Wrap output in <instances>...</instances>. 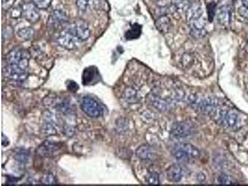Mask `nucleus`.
<instances>
[{
  "label": "nucleus",
  "instance_id": "18",
  "mask_svg": "<svg viewBox=\"0 0 248 186\" xmlns=\"http://www.w3.org/2000/svg\"><path fill=\"white\" fill-rule=\"evenodd\" d=\"M142 32V27L137 23H135L131 26L125 34V37L127 40L131 41L138 38L140 36Z\"/></svg>",
  "mask_w": 248,
  "mask_h": 186
},
{
  "label": "nucleus",
  "instance_id": "20",
  "mask_svg": "<svg viewBox=\"0 0 248 186\" xmlns=\"http://www.w3.org/2000/svg\"><path fill=\"white\" fill-rule=\"evenodd\" d=\"M34 34V30L30 27H26L19 29L18 32V35L22 40L29 41L32 38Z\"/></svg>",
  "mask_w": 248,
  "mask_h": 186
},
{
  "label": "nucleus",
  "instance_id": "2",
  "mask_svg": "<svg viewBox=\"0 0 248 186\" xmlns=\"http://www.w3.org/2000/svg\"><path fill=\"white\" fill-rule=\"evenodd\" d=\"M216 122L223 127L228 129H239L243 125L241 114L234 108L221 109L218 108L213 114Z\"/></svg>",
  "mask_w": 248,
  "mask_h": 186
},
{
  "label": "nucleus",
  "instance_id": "24",
  "mask_svg": "<svg viewBox=\"0 0 248 186\" xmlns=\"http://www.w3.org/2000/svg\"><path fill=\"white\" fill-rule=\"evenodd\" d=\"M146 180L147 183L150 185H159L160 183L159 176L155 172L150 173L147 175Z\"/></svg>",
  "mask_w": 248,
  "mask_h": 186
},
{
  "label": "nucleus",
  "instance_id": "25",
  "mask_svg": "<svg viewBox=\"0 0 248 186\" xmlns=\"http://www.w3.org/2000/svg\"><path fill=\"white\" fill-rule=\"evenodd\" d=\"M32 3L39 10H46L50 6L52 0H32Z\"/></svg>",
  "mask_w": 248,
  "mask_h": 186
},
{
  "label": "nucleus",
  "instance_id": "12",
  "mask_svg": "<svg viewBox=\"0 0 248 186\" xmlns=\"http://www.w3.org/2000/svg\"><path fill=\"white\" fill-rule=\"evenodd\" d=\"M232 16L231 7L228 5H223L216 11V19L221 26H228L230 24Z\"/></svg>",
  "mask_w": 248,
  "mask_h": 186
},
{
  "label": "nucleus",
  "instance_id": "1",
  "mask_svg": "<svg viewBox=\"0 0 248 186\" xmlns=\"http://www.w3.org/2000/svg\"><path fill=\"white\" fill-rule=\"evenodd\" d=\"M29 65V53L24 50L16 48L10 51L6 58L5 72L13 82L21 83L28 76Z\"/></svg>",
  "mask_w": 248,
  "mask_h": 186
},
{
  "label": "nucleus",
  "instance_id": "34",
  "mask_svg": "<svg viewBox=\"0 0 248 186\" xmlns=\"http://www.w3.org/2000/svg\"><path fill=\"white\" fill-rule=\"evenodd\" d=\"M244 49H245L246 52L248 53V34L246 36V45H245Z\"/></svg>",
  "mask_w": 248,
  "mask_h": 186
},
{
  "label": "nucleus",
  "instance_id": "15",
  "mask_svg": "<svg viewBox=\"0 0 248 186\" xmlns=\"http://www.w3.org/2000/svg\"><path fill=\"white\" fill-rule=\"evenodd\" d=\"M184 175L182 167L177 164L170 166L166 170V176L169 181L178 182L182 180Z\"/></svg>",
  "mask_w": 248,
  "mask_h": 186
},
{
  "label": "nucleus",
  "instance_id": "6",
  "mask_svg": "<svg viewBox=\"0 0 248 186\" xmlns=\"http://www.w3.org/2000/svg\"><path fill=\"white\" fill-rule=\"evenodd\" d=\"M195 130V126L189 121H181L175 123L170 130V134L177 139L186 138L191 135Z\"/></svg>",
  "mask_w": 248,
  "mask_h": 186
},
{
  "label": "nucleus",
  "instance_id": "8",
  "mask_svg": "<svg viewBox=\"0 0 248 186\" xmlns=\"http://www.w3.org/2000/svg\"><path fill=\"white\" fill-rule=\"evenodd\" d=\"M61 148L60 143L45 141L37 148V154L41 156L50 158L53 156Z\"/></svg>",
  "mask_w": 248,
  "mask_h": 186
},
{
  "label": "nucleus",
  "instance_id": "11",
  "mask_svg": "<svg viewBox=\"0 0 248 186\" xmlns=\"http://www.w3.org/2000/svg\"><path fill=\"white\" fill-rule=\"evenodd\" d=\"M135 154L140 159L143 161L153 160L156 156V151L153 147L147 144H144L139 146L136 150Z\"/></svg>",
  "mask_w": 248,
  "mask_h": 186
},
{
  "label": "nucleus",
  "instance_id": "4",
  "mask_svg": "<svg viewBox=\"0 0 248 186\" xmlns=\"http://www.w3.org/2000/svg\"><path fill=\"white\" fill-rule=\"evenodd\" d=\"M172 155L178 162H189L197 158L200 152L196 147L190 144L179 143L173 148Z\"/></svg>",
  "mask_w": 248,
  "mask_h": 186
},
{
  "label": "nucleus",
  "instance_id": "17",
  "mask_svg": "<svg viewBox=\"0 0 248 186\" xmlns=\"http://www.w3.org/2000/svg\"><path fill=\"white\" fill-rule=\"evenodd\" d=\"M30 153L28 150L24 148H18L16 150L14 154V158L16 160L19 165H26L29 158Z\"/></svg>",
  "mask_w": 248,
  "mask_h": 186
},
{
  "label": "nucleus",
  "instance_id": "13",
  "mask_svg": "<svg viewBox=\"0 0 248 186\" xmlns=\"http://www.w3.org/2000/svg\"><path fill=\"white\" fill-rule=\"evenodd\" d=\"M203 14L204 11L200 4L197 2H194L190 4L189 8L185 12L186 19L189 24L203 16Z\"/></svg>",
  "mask_w": 248,
  "mask_h": 186
},
{
  "label": "nucleus",
  "instance_id": "9",
  "mask_svg": "<svg viewBox=\"0 0 248 186\" xmlns=\"http://www.w3.org/2000/svg\"><path fill=\"white\" fill-rule=\"evenodd\" d=\"M66 21V16L61 10L54 11L49 16L48 26L51 30H56Z\"/></svg>",
  "mask_w": 248,
  "mask_h": 186
},
{
  "label": "nucleus",
  "instance_id": "16",
  "mask_svg": "<svg viewBox=\"0 0 248 186\" xmlns=\"http://www.w3.org/2000/svg\"><path fill=\"white\" fill-rule=\"evenodd\" d=\"M155 26L160 32L166 34L168 32L170 28V21L166 15H162L155 22Z\"/></svg>",
  "mask_w": 248,
  "mask_h": 186
},
{
  "label": "nucleus",
  "instance_id": "7",
  "mask_svg": "<svg viewBox=\"0 0 248 186\" xmlns=\"http://www.w3.org/2000/svg\"><path fill=\"white\" fill-rule=\"evenodd\" d=\"M100 75L94 66H90L84 69L82 75V83L85 86L93 85L99 82Z\"/></svg>",
  "mask_w": 248,
  "mask_h": 186
},
{
  "label": "nucleus",
  "instance_id": "33",
  "mask_svg": "<svg viewBox=\"0 0 248 186\" xmlns=\"http://www.w3.org/2000/svg\"><path fill=\"white\" fill-rule=\"evenodd\" d=\"M14 0H2L3 2V6H8L10 4H12L13 3Z\"/></svg>",
  "mask_w": 248,
  "mask_h": 186
},
{
  "label": "nucleus",
  "instance_id": "3",
  "mask_svg": "<svg viewBox=\"0 0 248 186\" xmlns=\"http://www.w3.org/2000/svg\"><path fill=\"white\" fill-rule=\"evenodd\" d=\"M57 41L59 45L66 50H72L77 48L82 41L78 33L76 22L66 25L61 29Z\"/></svg>",
  "mask_w": 248,
  "mask_h": 186
},
{
  "label": "nucleus",
  "instance_id": "31",
  "mask_svg": "<svg viewBox=\"0 0 248 186\" xmlns=\"http://www.w3.org/2000/svg\"><path fill=\"white\" fill-rule=\"evenodd\" d=\"M67 89L71 92H75L79 89V86L76 82L73 81H68L67 83Z\"/></svg>",
  "mask_w": 248,
  "mask_h": 186
},
{
  "label": "nucleus",
  "instance_id": "29",
  "mask_svg": "<svg viewBox=\"0 0 248 186\" xmlns=\"http://www.w3.org/2000/svg\"><path fill=\"white\" fill-rule=\"evenodd\" d=\"M92 0H76V5L81 11H86L90 5Z\"/></svg>",
  "mask_w": 248,
  "mask_h": 186
},
{
  "label": "nucleus",
  "instance_id": "28",
  "mask_svg": "<svg viewBox=\"0 0 248 186\" xmlns=\"http://www.w3.org/2000/svg\"><path fill=\"white\" fill-rule=\"evenodd\" d=\"M125 97L127 98V100L128 102H135L136 99H137V92L134 90V89L130 88L128 89L126 93H125Z\"/></svg>",
  "mask_w": 248,
  "mask_h": 186
},
{
  "label": "nucleus",
  "instance_id": "23",
  "mask_svg": "<svg viewBox=\"0 0 248 186\" xmlns=\"http://www.w3.org/2000/svg\"><path fill=\"white\" fill-rule=\"evenodd\" d=\"M207 24V19L204 16H202L199 19L193 21L191 23H189L190 29H205V27Z\"/></svg>",
  "mask_w": 248,
  "mask_h": 186
},
{
  "label": "nucleus",
  "instance_id": "30",
  "mask_svg": "<svg viewBox=\"0 0 248 186\" xmlns=\"http://www.w3.org/2000/svg\"><path fill=\"white\" fill-rule=\"evenodd\" d=\"M238 13L245 20L248 21V8L247 7L242 5L238 9Z\"/></svg>",
  "mask_w": 248,
  "mask_h": 186
},
{
  "label": "nucleus",
  "instance_id": "22",
  "mask_svg": "<svg viewBox=\"0 0 248 186\" xmlns=\"http://www.w3.org/2000/svg\"><path fill=\"white\" fill-rule=\"evenodd\" d=\"M190 1L187 0H174L173 1V5L176 10L181 12H186L190 5Z\"/></svg>",
  "mask_w": 248,
  "mask_h": 186
},
{
  "label": "nucleus",
  "instance_id": "32",
  "mask_svg": "<svg viewBox=\"0 0 248 186\" xmlns=\"http://www.w3.org/2000/svg\"><path fill=\"white\" fill-rule=\"evenodd\" d=\"M215 4L214 3H210V4L208 5V18H209V21H212L213 18L214 17V15H215V12L213 11L215 10Z\"/></svg>",
  "mask_w": 248,
  "mask_h": 186
},
{
  "label": "nucleus",
  "instance_id": "35",
  "mask_svg": "<svg viewBox=\"0 0 248 186\" xmlns=\"http://www.w3.org/2000/svg\"><path fill=\"white\" fill-rule=\"evenodd\" d=\"M243 5L247 7L248 8V0H241Z\"/></svg>",
  "mask_w": 248,
  "mask_h": 186
},
{
  "label": "nucleus",
  "instance_id": "21",
  "mask_svg": "<svg viewBox=\"0 0 248 186\" xmlns=\"http://www.w3.org/2000/svg\"><path fill=\"white\" fill-rule=\"evenodd\" d=\"M217 182L220 185H235L237 182L230 176L222 174L217 178Z\"/></svg>",
  "mask_w": 248,
  "mask_h": 186
},
{
  "label": "nucleus",
  "instance_id": "19",
  "mask_svg": "<svg viewBox=\"0 0 248 186\" xmlns=\"http://www.w3.org/2000/svg\"><path fill=\"white\" fill-rule=\"evenodd\" d=\"M150 101L155 107L159 110H166L168 108V104L166 100L161 99L160 97L152 94L150 97Z\"/></svg>",
  "mask_w": 248,
  "mask_h": 186
},
{
  "label": "nucleus",
  "instance_id": "10",
  "mask_svg": "<svg viewBox=\"0 0 248 186\" xmlns=\"http://www.w3.org/2000/svg\"><path fill=\"white\" fill-rule=\"evenodd\" d=\"M22 16L29 22L35 24L41 18V14L37 7L32 3H26L22 7Z\"/></svg>",
  "mask_w": 248,
  "mask_h": 186
},
{
  "label": "nucleus",
  "instance_id": "14",
  "mask_svg": "<svg viewBox=\"0 0 248 186\" xmlns=\"http://www.w3.org/2000/svg\"><path fill=\"white\" fill-rule=\"evenodd\" d=\"M43 130L44 135H53L57 132L56 122L53 119V116L50 112H48L44 115Z\"/></svg>",
  "mask_w": 248,
  "mask_h": 186
},
{
  "label": "nucleus",
  "instance_id": "27",
  "mask_svg": "<svg viewBox=\"0 0 248 186\" xmlns=\"http://www.w3.org/2000/svg\"><path fill=\"white\" fill-rule=\"evenodd\" d=\"M42 183L46 185H52L57 184V179L52 174H46L42 178Z\"/></svg>",
  "mask_w": 248,
  "mask_h": 186
},
{
  "label": "nucleus",
  "instance_id": "26",
  "mask_svg": "<svg viewBox=\"0 0 248 186\" xmlns=\"http://www.w3.org/2000/svg\"><path fill=\"white\" fill-rule=\"evenodd\" d=\"M189 33L193 38H196V39H199V38H201L205 36L207 34V30L205 29L201 30L190 29Z\"/></svg>",
  "mask_w": 248,
  "mask_h": 186
},
{
  "label": "nucleus",
  "instance_id": "36",
  "mask_svg": "<svg viewBox=\"0 0 248 186\" xmlns=\"http://www.w3.org/2000/svg\"><path fill=\"white\" fill-rule=\"evenodd\" d=\"M187 1H190V0H187Z\"/></svg>",
  "mask_w": 248,
  "mask_h": 186
},
{
  "label": "nucleus",
  "instance_id": "5",
  "mask_svg": "<svg viewBox=\"0 0 248 186\" xmlns=\"http://www.w3.org/2000/svg\"><path fill=\"white\" fill-rule=\"evenodd\" d=\"M81 110L89 117L98 118L104 114V107L99 101L91 96H85L80 104Z\"/></svg>",
  "mask_w": 248,
  "mask_h": 186
}]
</instances>
